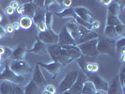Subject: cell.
Returning <instances> with one entry per match:
<instances>
[{
	"label": "cell",
	"instance_id": "obj_16",
	"mask_svg": "<svg viewBox=\"0 0 125 94\" xmlns=\"http://www.w3.org/2000/svg\"><path fill=\"white\" fill-rule=\"evenodd\" d=\"M107 94H123V88L120 85L119 80V77L116 76L110 85H108Z\"/></svg>",
	"mask_w": 125,
	"mask_h": 94
},
{
	"label": "cell",
	"instance_id": "obj_44",
	"mask_svg": "<svg viewBox=\"0 0 125 94\" xmlns=\"http://www.w3.org/2000/svg\"><path fill=\"white\" fill-rule=\"evenodd\" d=\"M18 6H19V3L17 1H12V2H10V7L11 9H13L14 10L18 8Z\"/></svg>",
	"mask_w": 125,
	"mask_h": 94
},
{
	"label": "cell",
	"instance_id": "obj_24",
	"mask_svg": "<svg viewBox=\"0 0 125 94\" xmlns=\"http://www.w3.org/2000/svg\"><path fill=\"white\" fill-rule=\"evenodd\" d=\"M14 84L9 81H4L0 85V93L1 94H12Z\"/></svg>",
	"mask_w": 125,
	"mask_h": 94
},
{
	"label": "cell",
	"instance_id": "obj_11",
	"mask_svg": "<svg viewBox=\"0 0 125 94\" xmlns=\"http://www.w3.org/2000/svg\"><path fill=\"white\" fill-rule=\"evenodd\" d=\"M37 64L40 67H42V68H43V69L46 70L49 73H51L53 78H56V75L59 73L60 70L62 68V65H61L60 63L55 62V61H53V62H51V63L38 62Z\"/></svg>",
	"mask_w": 125,
	"mask_h": 94
},
{
	"label": "cell",
	"instance_id": "obj_7",
	"mask_svg": "<svg viewBox=\"0 0 125 94\" xmlns=\"http://www.w3.org/2000/svg\"><path fill=\"white\" fill-rule=\"evenodd\" d=\"M37 39L46 45L58 43V34H56L53 29H46L43 32H39Z\"/></svg>",
	"mask_w": 125,
	"mask_h": 94
},
{
	"label": "cell",
	"instance_id": "obj_28",
	"mask_svg": "<svg viewBox=\"0 0 125 94\" xmlns=\"http://www.w3.org/2000/svg\"><path fill=\"white\" fill-rule=\"evenodd\" d=\"M57 16L59 17H62V18H73L74 19L76 17L74 13V10L73 8H69V9H64L63 10H61L60 12L56 13Z\"/></svg>",
	"mask_w": 125,
	"mask_h": 94
},
{
	"label": "cell",
	"instance_id": "obj_25",
	"mask_svg": "<svg viewBox=\"0 0 125 94\" xmlns=\"http://www.w3.org/2000/svg\"><path fill=\"white\" fill-rule=\"evenodd\" d=\"M39 87L35 84L33 80H30L29 83L24 87V94H37Z\"/></svg>",
	"mask_w": 125,
	"mask_h": 94
},
{
	"label": "cell",
	"instance_id": "obj_38",
	"mask_svg": "<svg viewBox=\"0 0 125 94\" xmlns=\"http://www.w3.org/2000/svg\"><path fill=\"white\" fill-rule=\"evenodd\" d=\"M45 90L49 91V92L52 93V94H56V88L54 86V85H47V86H46V88H45Z\"/></svg>",
	"mask_w": 125,
	"mask_h": 94
},
{
	"label": "cell",
	"instance_id": "obj_49",
	"mask_svg": "<svg viewBox=\"0 0 125 94\" xmlns=\"http://www.w3.org/2000/svg\"><path fill=\"white\" fill-rule=\"evenodd\" d=\"M3 70H4V64L2 61H0V73L3 72Z\"/></svg>",
	"mask_w": 125,
	"mask_h": 94
},
{
	"label": "cell",
	"instance_id": "obj_37",
	"mask_svg": "<svg viewBox=\"0 0 125 94\" xmlns=\"http://www.w3.org/2000/svg\"><path fill=\"white\" fill-rule=\"evenodd\" d=\"M60 3H61V6H62L63 9H69V8H71L72 4H73V2H72L71 0H64V1H60Z\"/></svg>",
	"mask_w": 125,
	"mask_h": 94
},
{
	"label": "cell",
	"instance_id": "obj_54",
	"mask_svg": "<svg viewBox=\"0 0 125 94\" xmlns=\"http://www.w3.org/2000/svg\"><path fill=\"white\" fill-rule=\"evenodd\" d=\"M1 60H2V56L0 55V61H1Z\"/></svg>",
	"mask_w": 125,
	"mask_h": 94
},
{
	"label": "cell",
	"instance_id": "obj_45",
	"mask_svg": "<svg viewBox=\"0 0 125 94\" xmlns=\"http://www.w3.org/2000/svg\"><path fill=\"white\" fill-rule=\"evenodd\" d=\"M11 25H12V27H13V29H14V30H19V29L21 28L18 22H13Z\"/></svg>",
	"mask_w": 125,
	"mask_h": 94
},
{
	"label": "cell",
	"instance_id": "obj_26",
	"mask_svg": "<svg viewBox=\"0 0 125 94\" xmlns=\"http://www.w3.org/2000/svg\"><path fill=\"white\" fill-rule=\"evenodd\" d=\"M20 27L23 28V29H29L33 25V22H32V19L27 17V16H22L21 18L19 19L18 21Z\"/></svg>",
	"mask_w": 125,
	"mask_h": 94
},
{
	"label": "cell",
	"instance_id": "obj_5",
	"mask_svg": "<svg viewBox=\"0 0 125 94\" xmlns=\"http://www.w3.org/2000/svg\"><path fill=\"white\" fill-rule=\"evenodd\" d=\"M10 68L13 73H15L17 75H21V76L30 73L33 71L32 67L25 60L14 61V60L10 59Z\"/></svg>",
	"mask_w": 125,
	"mask_h": 94
},
{
	"label": "cell",
	"instance_id": "obj_1",
	"mask_svg": "<svg viewBox=\"0 0 125 94\" xmlns=\"http://www.w3.org/2000/svg\"><path fill=\"white\" fill-rule=\"evenodd\" d=\"M47 53L49 54V56L53 59V61L60 63L62 66L67 65L73 61L68 56L67 51L63 49L59 44L47 45Z\"/></svg>",
	"mask_w": 125,
	"mask_h": 94
},
{
	"label": "cell",
	"instance_id": "obj_20",
	"mask_svg": "<svg viewBox=\"0 0 125 94\" xmlns=\"http://www.w3.org/2000/svg\"><path fill=\"white\" fill-rule=\"evenodd\" d=\"M122 8H123V5H120L119 2L112 1L110 3V5L108 6V13L113 15V16L119 17V15L122 10Z\"/></svg>",
	"mask_w": 125,
	"mask_h": 94
},
{
	"label": "cell",
	"instance_id": "obj_8",
	"mask_svg": "<svg viewBox=\"0 0 125 94\" xmlns=\"http://www.w3.org/2000/svg\"><path fill=\"white\" fill-rule=\"evenodd\" d=\"M86 75H87V78H88V81H90L94 85L97 91L106 92L109 84L104 79H103L100 75H98L97 73H88Z\"/></svg>",
	"mask_w": 125,
	"mask_h": 94
},
{
	"label": "cell",
	"instance_id": "obj_34",
	"mask_svg": "<svg viewBox=\"0 0 125 94\" xmlns=\"http://www.w3.org/2000/svg\"><path fill=\"white\" fill-rule=\"evenodd\" d=\"M124 30H125V27L123 24H120V25H118L115 26V31H116L117 36H122L123 37Z\"/></svg>",
	"mask_w": 125,
	"mask_h": 94
},
{
	"label": "cell",
	"instance_id": "obj_35",
	"mask_svg": "<svg viewBox=\"0 0 125 94\" xmlns=\"http://www.w3.org/2000/svg\"><path fill=\"white\" fill-rule=\"evenodd\" d=\"M12 94H24V87H22V85L14 84Z\"/></svg>",
	"mask_w": 125,
	"mask_h": 94
},
{
	"label": "cell",
	"instance_id": "obj_4",
	"mask_svg": "<svg viewBox=\"0 0 125 94\" xmlns=\"http://www.w3.org/2000/svg\"><path fill=\"white\" fill-rule=\"evenodd\" d=\"M97 42H98V39L79 44V45H77V47L79 48L82 56L93 58L99 55V53L97 51Z\"/></svg>",
	"mask_w": 125,
	"mask_h": 94
},
{
	"label": "cell",
	"instance_id": "obj_40",
	"mask_svg": "<svg viewBox=\"0 0 125 94\" xmlns=\"http://www.w3.org/2000/svg\"><path fill=\"white\" fill-rule=\"evenodd\" d=\"M33 3L36 5L37 8L39 9H44V1H40V0H35L33 1ZM45 10V9H44Z\"/></svg>",
	"mask_w": 125,
	"mask_h": 94
},
{
	"label": "cell",
	"instance_id": "obj_3",
	"mask_svg": "<svg viewBox=\"0 0 125 94\" xmlns=\"http://www.w3.org/2000/svg\"><path fill=\"white\" fill-rule=\"evenodd\" d=\"M4 70L3 72L0 73V80H4V81H9L12 84L16 85H22L25 81V77L17 75L15 73H13L10 68V59H5L4 62Z\"/></svg>",
	"mask_w": 125,
	"mask_h": 94
},
{
	"label": "cell",
	"instance_id": "obj_32",
	"mask_svg": "<svg viewBox=\"0 0 125 94\" xmlns=\"http://www.w3.org/2000/svg\"><path fill=\"white\" fill-rule=\"evenodd\" d=\"M104 34L107 38L112 39V38L117 37V34L115 31V26H110V25H106L104 28Z\"/></svg>",
	"mask_w": 125,
	"mask_h": 94
},
{
	"label": "cell",
	"instance_id": "obj_22",
	"mask_svg": "<svg viewBox=\"0 0 125 94\" xmlns=\"http://www.w3.org/2000/svg\"><path fill=\"white\" fill-rule=\"evenodd\" d=\"M45 13H46V10L44 9H39V8H37L36 11H35L33 17H32V22L36 25H39V24H42V23H44Z\"/></svg>",
	"mask_w": 125,
	"mask_h": 94
},
{
	"label": "cell",
	"instance_id": "obj_13",
	"mask_svg": "<svg viewBox=\"0 0 125 94\" xmlns=\"http://www.w3.org/2000/svg\"><path fill=\"white\" fill-rule=\"evenodd\" d=\"M32 80L35 82V84L37 85L38 87H42L44 84H45V77H44L43 73L41 70V67L36 64L35 66V69L33 70V73H32Z\"/></svg>",
	"mask_w": 125,
	"mask_h": 94
},
{
	"label": "cell",
	"instance_id": "obj_43",
	"mask_svg": "<svg viewBox=\"0 0 125 94\" xmlns=\"http://www.w3.org/2000/svg\"><path fill=\"white\" fill-rule=\"evenodd\" d=\"M14 11H15V10H14L13 9H11L10 6H8L6 8V13L8 15H10V16H11L12 14H14Z\"/></svg>",
	"mask_w": 125,
	"mask_h": 94
},
{
	"label": "cell",
	"instance_id": "obj_48",
	"mask_svg": "<svg viewBox=\"0 0 125 94\" xmlns=\"http://www.w3.org/2000/svg\"><path fill=\"white\" fill-rule=\"evenodd\" d=\"M4 52H5V47H3V46H0V55H1V56H3Z\"/></svg>",
	"mask_w": 125,
	"mask_h": 94
},
{
	"label": "cell",
	"instance_id": "obj_27",
	"mask_svg": "<svg viewBox=\"0 0 125 94\" xmlns=\"http://www.w3.org/2000/svg\"><path fill=\"white\" fill-rule=\"evenodd\" d=\"M96 91L97 90H96V88H95L93 84L90 81L87 80V81L85 82L84 86H83L81 94H94Z\"/></svg>",
	"mask_w": 125,
	"mask_h": 94
},
{
	"label": "cell",
	"instance_id": "obj_10",
	"mask_svg": "<svg viewBox=\"0 0 125 94\" xmlns=\"http://www.w3.org/2000/svg\"><path fill=\"white\" fill-rule=\"evenodd\" d=\"M60 46L63 45H76L75 41L70 35L69 31L66 26H63L60 30V33L58 34V43Z\"/></svg>",
	"mask_w": 125,
	"mask_h": 94
},
{
	"label": "cell",
	"instance_id": "obj_42",
	"mask_svg": "<svg viewBox=\"0 0 125 94\" xmlns=\"http://www.w3.org/2000/svg\"><path fill=\"white\" fill-rule=\"evenodd\" d=\"M5 31H6V33H9V34H11V33H13L14 29H13V27H12V25H7L6 28H5Z\"/></svg>",
	"mask_w": 125,
	"mask_h": 94
},
{
	"label": "cell",
	"instance_id": "obj_31",
	"mask_svg": "<svg viewBox=\"0 0 125 94\" xmlns=\"http://www.w3.org/2000/svg\"><path fill=\"white\" fill-rule=\"evenodd\" d=\"M53 23H54V15H53V13L50 12V11H46L45 18H44V24L46 25V28L47 29H52Z\"/></svg>",
	"mask_w": 125,
	"mask_h": 94
},
{
	"label": "cell",
	"instance_id": "obj_12",
	"mask_svg": "<svg viewBox=\"0 0 125 94\" xmlns=\"http://www.w3.org/2000/svg\"><path fill=\"white\" fill-rule=\"evenodd\" d=\"M87 80H88L87 75L85 74L83 72H79L76 81L74 82V84L73 85V87H72L71 89H70L71 93L72 94H81L83 86H84L85 82L87 81Z\"/></svg>",
	"mask_w": 125,
	"mask_h": 94
},
{
	"label": "cell",
	"instance_id": "obj_33",
	"mask_svg": "<svg viewBox=\"0 0 125 94\" xmlns=\"http://www.w3.org/2000/svg\"><path fill=\"white\" fill-rule=\"evenodd\" d=\"M118 77H119V80L120 85L122 86V88H124V86H125V83H124V80H125V66L124 65H122L121 69H120V71H119V74L118 75Z\"/></svg>",
	"mask_w": 125,
	"mask_h": 94
},
{
	"label": "cell",
	"instance_id": "obj_47",
	"mask_svg": "<svg viewBox=\"0 0 125 94\" xmlns=\"http://www.w3.org/2000/svg\"><path fill=\"white\" fill-rule=\"evenodd\" d=\"M6 35V31H5V28H3L1 25H0V36H1V38L4 37Z\"/></svg>",
	"mask_w": 125,
	"mask_h": 94
},
{
	"label": "cell",
	"instance_id": "obj_41",
	"mask_svg": "<svg viewBox=\"0 0 125 94\" xmlns=\"http://www.w3.org/2000/svg\"><path fill=\"white\" fill-rule=\"evenodd\" d=\"M15 10H16V14H18L19 16L20 15H23L24 14V6L23 5H19L18 8Z\"/></svg>",
	"mask_w": 125,
	"mask_h": 94
},
{
	"label": "cell",
	"instance_id": "obj_50",
	"mask_svg": "<svg viewBox=\"0 0 125 94\" xmlns=\"http://www.w3.org/2000/svg\"><path fill=\"white\" fill-rule=\"evenodd\" d=\"M94 94H105V92L104 91H96Z\"/></svg>",
	"mask_w": 125,
	"mask_h": 94
},
{
	"label": "cell",
	"instance_id": "obj_21",
	"mask_svg": "<svg viewBox=\"0 0 125 94\" xmlns=\"http://www.w3.org/2000/svg\"><path fill=\"white\" fill-rule=\"evenodd\" d=\"M98 38H99V35L95 31H88L87 33L81 35L80 39L76 42V45H79V44L87 42H89V41H92V40H97Z\"/></svg>",
	"mask_w": 125,
	"mask_h": 94
},
{
	"label": "cell",
	"instance_id": "obj_55",
	"mask_svg": "<svg viewBox=\"0 0 125 94\" xmlns=\"http://www.w3.org/2000/svg\"><path fill=\"white\" fill-rule=\"evenodd\" d=\"M0 39H1V36H0Z\"/></svg>",
	"mask_w": 125,
	"mask_h": 94
},
{
	"label": "cell",
	"instance_id": "obj_14",
	"mask_svg": "<svg viewBox=\"0 0 125 94\" xmlns=\"http://www.w3.org/2000/svg\"><path fill=\"white\" fill-rule=\"evenodd\" d=\"M26 53H34L36 55H41L43 56L45 54H47V45L42 43V42H40L38 39H36L35 43L33 45L31 49H26Z\"/></svg>",
	"mask_w": 125,
	"mask_h": 94
},
{
	"label": "cell",
	"instance_id": "obj_46",
	"mask_svg": "<svg viewBox=\"0 0 125 94\" xmlns=\"http://www.w3.org/2000/svg\"><path fill=\"white\" fill-rule=\"evenodd\" d=\"M111 2H112L111 0H103V1H99V3H101L102 5H105V6H109Z\"/></svg>",
	"mask_w": 125,
	"mask_h": 94
},
{
	"label": "cell",
	"instance_id": "obj_2",
	"mask_svg": "<svg viewBox=\"0 0 125 94\" xmlns=\"http://www.w3.org/2000/svg\"><path fill=\"white\" fill-rule=\"evenodd\" d=\"M115 42L113 39L105 37H99L98 42H97V51L99 54H104L109 56H116V48H115Z\"/></svg>",
	"mask_w": 125,
	"mask_h": 94
},
{
	"label": "cell",
	"instance_id": "obj_36",
	"mask_svg": "<svg viewBox=\"0 0 125 94\" xmlns=\"http://www.w3.org/2000/svg\"><path fill=\"white\" fill-rule=\"evenodd\" d=\"M11 54H12V50H11L10 48H9V47H5V52H4V54H3V57H4L5 59H10ZM3 57H2V58H3Z\"/></svg>",
	"mask_w": 125,
	"mask_h": 94
},
{
	"label": "cell",
	"instance_id": "obj_51",
	"mask_svg": "<svg viewBox=\"0 0 125 94\" xmlns=\"http://www.w3.org/2000/svg\"><path fill=\"white\" fill-rule=\"evenodd\" d=\"M42 94H52V93H50L49 91H47V90H45V89H44L43 92H42Z\"/></svg>",
	"mask_w": 125,
	"mask_h": 94
},
{
	"label": "cell",
	"instance_id": "obj_18",
	"mask_svg": "<svg viewBox=\"0 0 125 94\" xmlns=\"http://www.w3.org/2000/svg\"><path fill=\"white\" fill-rule=\"evenodd\" d=\"M69 31L70 35L72 36V38L75 41V42L80 39L81 34H80V30H79V25H77L76 23H68L67 25H65Z\"/></svg>",
	"mask_w": 125,
	"mask_h": 94
},
{
	"label": "cell",
	"instance_id": "obj_29",
	"mask_svg": "<svg viewBox=\"0 0 125 94\" xmlns=\"http://www.w3.org/2000/svg\"><path fill=\"white\" fill-rule=\"evenodd\" d=\"M115 48H116V54L119 56L120 54L125 53V39L124 37H121L115 42Z\"/></svg>",
	"mask_w": 125,
	"mask_h": 94
},
{
	"label": "cell",
	"instance_id": "obj_23",
	"mask_svg": "<svg viewBox=\"0 0 125 94\" xmlns=\"http://www.w3.org/2000/svg\"><path fill=\"white\" fill-rule=\"evenodd\" d=\"M23 6H24V14H25V16H27L32 19L34 13L36 11V9H37L36 5L33 3V1H29V2L24 4Z\"/></svg>",
	"mask_w": 125,
	"mask_h": 94
},
{
	"label": "cell",
	"instance_id": "obj_19",
	"mask_svg": "<svg viewBox=\"0 0 125 94\" xmlns=\"http://www.w3.org/2000/svg\"><path fill=\"white\" fill-rule=\"evenodd\" d=\"M98 70H99V64L96 62V61L91 60V58H90L85 64L84 70L82 72L85 74H88V73H97Z\"/></svg>",
	"mask_w": 125,
	"mask_h": 94
},
{
	"label": "cell",
	"instance_id": "obj_39",
	"mask_svg": "<svg viewBox=\"0 0 125 94\" xmlns=\"http://www.w3.org/2000/svg\"><path fill=\"white\" fill-rule=\"evenodd\" d=\"M101 26V23L99 21H96V20H94V22L91 24V28H92V31L94 30H97V29H99Z\"/></svg>",
	"mask_w": 125,
	"mask_h": 94
},
{
	"label": "cell",
	"instance_id": "obj_53",
	"mask_svg": "<svg viewBox=\"0 0 125 94\" xmlns=\"http://www.w3.org/2000/svg\"><path fill=\"white\" fill-rule=\"evenodd\" d=\"M2 20H3V15H2V14H0V22H1Z\"/></svg>",
	"mask_w": 125,
	"mask_h": 94
},
{
	"label": "cell",
	"instance_id": "obj_17",
	"mask_svg": "<svg viewBox=\"0 0 125 94\" xmlns=\"http://www.w3.org/2000/svg\"><path fill=\"white\" fill-rule=\"evenodd\" d=\"M61 47L67 51L68 56L72 60L78 59L82 56L81 52L79 50V48L77 47V45H63Z\"/></svg>",
	"mask_w": 125,
	"mask_h": 94
},
{
	"label": "cell",
	"instance_id": "obj_6",
	"mask_svg": "<svg viewBox=\"0 0 125 94\" xmlns=\"http://www.w3.org/2000/svg\"><path fill=\"white\" fill-rule=\"evenodd\" d=\"M78 73H79L78 71H73V72H70L65 75V77L63 78L58 86V93L61 94L65 91L70 90L73 85L74 84V82L76 81Z\"/></svg>",
	"mask_w": 125,
	"mask_h": 94
},
{
	"label": "cell",
	"instance_id": "obj_15",
	"mask_svg": "<svg viewBox=\"0 0 125 94\" xmlns=\"http://www.w3.org/2000/svg\"><path fill=\"white\" fill-rule=\"evenodd\" d=\"M26 54V48L24 44H21L17 46L14 50H12V54L10 56V60L19 61V60H25V56Z\"/></svg>",
	"mask_w": 125,
	"mask_h": 94
},
{
	"label": "cell",
	"instance_id": "obj_52",
	"mask_svg": "<svg viewBox=\"0 0 125 94\" xmlns=\"http://www.w3.org/2000/svg\"><path fill=\"white\" fill-rule=\"evenodd\" d=\"M61 94H72V93H71L70 90H68V91H65V92H63V93H61Z\"/></svg>",
	"mask_w": 125,
	"mask_h": 94
},
{
	"label": "cell",
	"instance_id": "obj_9",
	"mask_svg": "<svg viewBox=\"0 0 125 94\" xmlns=\"http://www.w3.org/2000/svg\"><path fill=\"white\" fill-rule=\"evenodd\" d=\"M73 10H74L75 15L78 18H80L88 24H92L94 22L95 19L93 17V14L88 9L85 7H76V8H73Z\"/></svg>",
	"mask_w": 125,
	"mask_h": 94
},
{
	"label": "cell",
	"instance_id": "obj_30",
	"mask_svg": "<svg viewBox=\"0 0 125 94\" xmlns=\"http://www.w3.org/2000/svg\"><path fill=\"white\" fill-rule=\"evenodd\" d=\"M122 24V22L119 20V17H116V16H113L111 14L107 13V17H106V25H110V26H116L118 25Z\"/></svg>",
	"mask_w": 125,
	"mask_h": 94
}]
</instances>
